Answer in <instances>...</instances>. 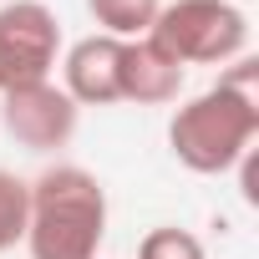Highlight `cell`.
I'll return each mask as SVG.
<instances>
[{
  "label": "cell",
  "mask_w": 259,
  "mask_h": 259,
  "mask_svg": "<svg viewBox=\"0 0 259 259\" xmlns=\"http://www.w3.org/2000/svg\"><path fill=\"white\" fill-rule=\"evenodd\" d=\"M138 259H203V244L183 229H153L138 249Z\"/></svg>",
  "instance_id": "30bf717a"
},
{
  "label": "cell",
  "mask_w": 259,
  "mask_h": 259,
  "mask_svg": "<svg viewBox=\"0 0 259 259\" xmlns=\"http://www.w3.org/2000/svg\"><path fill=\"white\" fill-rule=\"evenodd\" d=\"M61 51V26L41 0L0 6V92L46 81Z\"/></svg>",
  "instance_id": "277c9868"
},
{
  "label": "cell",
  "mask_w": 259,
  "mask_h": 259,
  "mask_svg": "<svg viewBox=\"0 0 259 259\" xmlns=\"http://www.w3.org/2000/svg\"><path fill=\"white\" fill-rule=\"evenodd\" d=\"M87 11L97 16V26H107V36H143L153 31L163 0H87Z\"/></svg>",
  "instance_id": "ba28073f"
},
{
  "label": "cell",
  "mask_w": 259,
  "mask_h": 259,
  "mask_svg": "<svg viewBox=\"0 0 259 259\" xmlns=\"http://www.w3.org/2000/svg\"><path fill=\"white\" fill-rule=\"evenodd\" d=\"M71 102L107 107L122 102V41L117 36H87L66 51V87Z\"/></svg>",
  "instance_id": "8992f818"
},
{
  "label": "cell",
  "mask_w": 259,
  "mask_h": 259,
  "mask_svg": "<svg viewBox=\"0 0 259 259\" xmlns=\"http://www.w3.org/2000/svg\"><path fill=\"white\" fill-rule=\"evenodd\" d=\"M0 127L31 153H56L76 133V102L51 81H26L0 92Z\"/></svg>",
  "instance_id": "5b68a950"
},
{
  "label": "cell",
  "mask_w": 259,
  "mask_h": 259,
  "mask_svg": "<svg viewBox=\"0 0 259 259\" xmlns=\"http://www.w3.org/2000/svg\"><path fill=\"white\" fill-rule=\"evenodd\" d=\"M26 219H31V183L0 168V254L26 239Z\"/></svg>",
  "instance_id": "9c48e42d"
},
{
  "label": "cell",
  "mask_w": 259,
  "mask_h": 259,
  "mask_svg": "<svg viewBox=\"0 0 259 259\" xmlns=\"http://www.w3.org/2000/svg\"><path fill=\"white\" fill-rule=\"evenodd\" d=\"M148 41L178 66H219L249 46V21L229 0H178L158 11Z\"/></svg>",
  "instance_id": "3957f363"
},
{
  "label": "cell",
  "mask_w": 259,
  "mask_h": 259,
  "mask_svg": "<svg viewBox=\"0 0 259 259\" xmlns=\"http://www.w3.org/2000/svg\"><path fill=\"white\" fill-rule=\"evenodd\" d=\"M259 133V61H239L219 76L213 92L178 107L168 143L193 173H229Z\"/></svg>",
  "instance_id": "6da1fadb"
},
{
  "label": "cell",
  "mask_w": 259,
  "mask_h": 259,
  "mask_svg": "<svg viewBox=\"0 0 259 259\" xmlns=\"http://www.w3.org/2000/svg\"><path fill=\"white\" fill-rule=\"evenodd\" d=\"M107 234V193L87 168L56 163L31 183V259H97Z\"/></svg>",
  "instance_id": "7a4b0ae2"
},
{
  "label": "cell",
  "mask_w": 259,
  "mask_h": 259,
  "mask_svg": "<svg viewBox=\"0 0 259 259\" xmlns=\"http://www.w3.org/2000/svg\"><path fill=\"white\" fill-rule=\"evenodd\" d=\"M183 92V66L163 56L153 41H122V102H173Z\"/></svg>",
  "instance_id": "52a82bcc"
}]
</instances>
